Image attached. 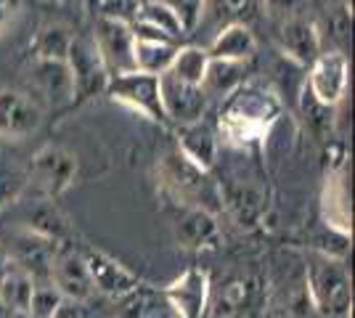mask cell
Listing matches in <instances>:
<instances>
[{"label":"cell","mask_w":355,"mask_h":318,"mask_svg":"<svg viewBox=\"0 0 355 318\" xmlns=\"http://www.w3.org/2000/svg\"><path fill=\"white\" fill-rule=\"evenodd\" d=\"M106 96L117 104L128 106L135 114L157 122V125L170 122L164 114L159 75H148V72H138V69L125 72V75H114L106 85Z\"/></svg>","instance_id":"cell-4"},{"label":"cell","mask_w":355,"mask_h":318,"mask_svg":"<svg viewBox=\"0 0 355 318\" xmlns=\"http://www.w3.org/2000/svg\"><path fill=\"white\" fill-rule=\"evenodd\" d=\"M77 178V157L67 146L48 143L32 157L27 170V186H35V191L43 199L61 197Z\"/></svg>","instance_id":"cell-5"},{"label":"cell","mask_w":355,"mask_h":318,"mask_svg":"<svg viewBox=\"0 0 355 318\" xmlns=\"http://www.w3.org/2000/svg\"><path fill=\"white\" fill-rule=\"evenodd\" d=\"M305 279L311 305L321 318H347L353 313V287L342 258H331L315 249L308 260Z\"/></svg>","instance_id":"cell-3"},{"label":"cell","mask_w":355,"mask_h":318,"mask_svg":"<svg viewBox=\"0 0 355 318\" xmlns=\"http://www.w3.org/2000/svg\"><path fill=\"white\" fill-rule=\"evenodd\" d=\"M279 114H282V101L270 91L254 88V85H247V88L239 85L220 112L218 133L223 143L244 149L266 141Z\"/></svg>","instance_id":"cell-1"},{"label":"cell","mask_w":355,"mask_h":318,"mask_svg":"<svg viewBox=\"0 0 355 318\" xmlns=\"http://www.w3.org/2000/svg\"><path fill=\"white\" fill-rule=\"evenodd\" d=\"M11 265H14V260H11V258H3V255H0V279H3L6 273L11 271Z\"/></svg>","instance_id":"cell-37"},{"label":"cell","mask_w":355,"mask_h":318,"mask_svg":"<svg viewBox=\"0 0 355 318\" xmlns=\"http://www.w3.org/2000/svg\"><path fill=\"white\" fill-rule=\"evenodd\" d=\"M162 3H167V6L175 11V16L180 19L186 35L199 27L202 14H205V0H162Z\"/></svg>","instance_id":"cell-32"},{"label":"cell","mask_w":355,"mask_h":318,"mask_svg":"<svg viewBox=\"0 0 355 318\" xmlns=\"http://www.w3.org/2000/svg\"><path fill=\"white\" fill-rule=\"evenodd\" d=\"M83 258H85V265H88L93 289L106 294V297L122 300L125 294H130L133 289L141 287V279L133 271H128L125 265H119L117 260L104 255V252H88Z\"/></svg>","instance_id":"cell-17"},{"label":"cell","mask_w":355,"mask_h":318,"mask_svg":"<svg viewBox=\"0 0 355 318\" xmlns=\"http://www.w3.org/2000/svg\"><path fill=\"white\" fill-rule=\"evenodd\" d=\"M178 46L175 43H157V40H135V69L148 75H164L173 64Z\"/></svg>","instance_id":"cell-25"},{"label":"cell","mask_w":355,"mask_h":318,"mask_svg":"<svg viewBox=\"0 0 355 318\" xmlns=\"http://www.w3.org/2000/svg\"><path fill=\"white\" fill-rule=\"evenodd\" d=\"M178 149L202 170H212L218 162V136L205 122L178 125Z\"/></svg>","instance_id":"cell-20"},{"label":"cell","mask_w":355,"mask_h":318,"mask_svg":"<svg viewBox=\"0 0 355 318\" xmlns=\"http://www.w3.org/2000/svg\"><path fill=\"white\" fill-rule=\"evenodd\" d=\"M244 75H247V61L209 59L202 88L207 96H231L239 85H244Z\"/></svg>","instance_id":"cell-22"},{"label":"cell","mask_w":355,"mask_h":318,"mask_svg":"<svg viewBox=\"0 0 355 318\" xmlns=\"http://www.w3.org/2000/svg\"><path fill=\"white\" fill-rule=\"evenodd\" d=\"M218 188H220V210H228V215L239 226L254 228L260 223L263 210H266V199L257 186L244 181H228L218 183Z\"/></svg>","instance_id":"cell-18"},{"label":"cell","mask_w":355,"mask_h":318,"mask_svg":"<svg viewBox=\"0 0 355 318\" xmlns=\"http://www.w3.org/2000/svg\"><path fill=\"white\" fill-rule=\"evenodd\" d=\"M305 0H266V8L270 16H279V19H286V16L300 14V6Z\"/></svg>","instance_id":"cell-36"},{"label":"cell","mask_w":355,"mask_h":318,"mask_svg":"<svg viewBox=\"0 0 355 318\" xmlns=\"http://www.w3.org/2000/svg\"><path fill=\"white\" fill-rule=\"evenodd\" d=\"M122 318H178L162 292L146 289L144 284L122 297Z\"/></svg>","instance_id":"cell-23"},{"label":"cell","mask_w":355,"mask_h":318,"mask_svg":"<svg viewBox=\"0 0 355 318\" xmlns=\"http://www.w3.org/2000/svg\"><path fill=\"white\" fill-rule=\"evenodd\" d=\"M159 188L180 207H202V210H220V188L212 181L209 170L196 167L183 157L180 149H173L159 157L157 162Z\"/></svg>","instance_id":"cell-2"},{"label":"cell","mask_w":355,"mask_h":318,"mask_svg":"<svg viewBox=\"0 0 355 318\" xmlns=\"http://www.w3.org/2000/svg\"><path fill=\"white\" fill-rule=\"evenodd\" d=\"M61 303V292L51 281L48 284H35L30 294V303H27V316L30 318H56Z\"/></svg>","instance_id":"cell-30"},{"label":"cell","mask_w":355,"mask_h":318,"mask_svg":"<svg viewBox=\"0 0 355 318\" xmlns=\"http://www.w3.org/2000/svg\"><path fill=\"white\" fill-rule=\"evenodd\" d=\"M24 186H27V173L0 167V207H6V204L16 202Z\"/></svg>","instance_id":"cell-33"},{"label":"cell","mask_w":355,"mask_h":318,"mask_svg":"<svg viewBox=\"0 0 355 318\" xmlns=\"http://www.w3.org/2000/svg\"><path fill=\"white\" fill-rule=\"evenodd\" d=\"M209 273L202 268H189L162 289L164 300L175 310L178 318H205L209 305Z\"/></svg>","instance_id":"cell-9"},{"label":"cell","mask_w":355,"mask_h":318,"mask_svg":"<svg viewBox=\"0 0 355 318\" xmlns=\"http://www.w3.org/2000/svg\"><path fill=\"white\" fill-rule=\"evenodd\" d=\"M173 233H175V242L191 252L215 249L220 244V223L215 212L202 210V207H183V212L173 223Z\"/></svg>","instance_id":"cell-15"},{"label":"cell","mask_w":355,"mask_h":318,"mask_svg":"<svg viewBox=\"0 0 355 318\" xmlns=\"http://www.w3.org/2000/svg\"><path fill=\"white\" fill-rule=\"evenodd\" d=\"M138 19L148 21L151 27H157V30L164 32V35H167V37H173V40H178L180 35H186V32H183V24H180V19L175 16V11H173L167 3H162V0L144 3Z\"/></svg>","instance_id":"cell-29"},{"label":"cell","mask_w":355,"mask_h":318,"mask_svg":"<svg viewBox=\"0 0 355 318\" xmlns=\"http://www.w3.org/2000/svg\"><path fill=\"white\" fill-rule=\"evenodd\" d=\"M21 11H24V0H0V37L14 30Z\"/></svg>","instance_id":"cell-35"},{"label":"cell","mask_w":355,"mask_h":318,"mask_svg":"<svg viewBox=\"0 0 355 318\" xmlns=\"http://www.w3.org/2000/svg\"><path fill=\"white\" fill-rule=\"evenodd\" d=\"M43 125V109L19 91H0V138L21 141Z\"/></svg>","instance_id":"cell-13"},{"label":"cell","mask_w":355,"mask_h":318,"mask_svg":"<svg viewBox=\"0 0 355 318\" xmlns=\"http://www.w3.org/2000/svg\"><path fill=\"white\" fill-rule=\"evenodd\" d=\"M250 297V287L244 279H234L223 287L220 297L215 303V318H236Z\"/></svg>","instance_id":"cell-31"},{"label":"cell","mask_w":355,"mask_h":318,"mask_svg":"<svg viewBox=\"0 0 355 318\" xmlns=\"http://www.w3.org/2000/svg\"><path fill=\"white\" fill-rule=\"evenodd\" d=\"M279 43L286 59H292L300 67H311L321 53V32L308 16H286L279 27Z\"/></svg>","instance_id":"cell-16"},{"label":"cell","mask_w":355,"mask_h":318,"mask_svg":"<svg viewBox=\"0 0 355 318\" xmlns=\"http://www.w3.org/2000/svg\"><path fill=\"white\" fill-rule=\"evenodd\" d=\"M72 32L61 24H48L37 32L35 37V59H56L67 61L69 56V48H72Z\"/></svg>","instance_id":"cell-28"},{"label":"cell","mask_w":355,"mask_h":318,"mask_svg":"<svg viewBox=\"0 0 355 318\" xmlns=\"http://www.w3.org/2000/svg\"><path fill=\"white\" fill-rule=\"evenodd\" d=\"M141 14V3L138 0H101V16L114 19L122 24H133Z\"/></svg>","instance_id":"cell-34"},{"label":"cell","mask_w":355,"mask_h":318,"mask_svg":"<svg viewBox=\"0 0 355 318\" xmlns=\"http://www.w3.org/2000/svg\"><path fill=\"white\" fill-rule=\"evenodd\" d=\"M159 88H162V104L167 120L175 125H191L205 117L207 109V93L202 85H189L180 82L173 75H159Z\"/></svg>","instance_id":"cell-12"},{"label":"cell","mask_w":355,"mask_h":318,"mask_svg":"<svg viewBox=\"0 0 355 318\" xmlns=\"http://www.w3.org/2000/svg\"><path fill=\"white\" fill-rule=\"evenodd\" d=\"M32 82L51 106H67L74 101V82L67 61L35 59L32 61Z\"/></svg>","instance_id":"cell-19"},{"label":"cell","mask_w":355,"mask_h":318,"mask_svg":"<svg viewBox=\"0 0 355 318\" xmlns=\"http://www.w3.org/2000/svg\"><path fill=\"white\" fill-rule=\"evenodd\" d=\"M93 46L98 51V56L104 61L109 77L125 75L135 69V53H133V32L130 24H122L114 19L98 16L96 32H93Z\"/></svg>","instance_id":"cell-6"},{"label":"cell","mask_w":355,"mask_h":318,"mask_svg":"<svg viewBox=\"0 0 355 318\" xmlns=\"http://www.w3.org/2000/svg\"><path fill=\"white\" fill-rule=\"evenodd\" d=\"M32 287H35V281H32L30 273H24L19 265H11V271L0 279V303H3V308L27 310Z\"/></svg>","instance_id":"cell-27"},{"label":"cell","mask_w":355,"mask_h":318,"mask_svg":"<svg viewBox=\"0 0 355 318\" xmlns=\"http://www.w3.org/2000/svg\"><path fill=\"white\" fill-rule=\"evenodd\" d=\"M257 48V40L250 32L244 21H231L225 24L218 37L209 46V59H234V61H250Z\"/></svg>","instance_id":"cell-21"},{"label":"cell","mask_w":355,"mask_h":318,"mask_svg":"<svg viewBox=\"0 0 355 318\" xmlns=\"http://www.w3.org/2000/svg\"><path fill=\"white\" fill-rule=\"evenodd\" d=\"M138 3H141V6H144V3H154V0H138Z\"/></svg>","instance_id":"cell-38"},{"label":"cell","mask_w":355,"mask_h":318,"mask_svg":"<svg viewBox=\"0 0 355 318\" xmlns=\"http://www.w3.org/2000/svg\"><path fill=\"white\" fill-rule=\"evenodd\" d=\"M0 308H3V303H0Z\"/></svg>","instance_id":"cell-39"},{"label":"cell","mask_w":355,"mask_h":318,"mask_svg":"<svg viewBox=\"0 0 355 318\" xmlns=\"http://www.w3.org/2000/svg\"><path fill=\"white\" fill-rule=\"evenodd\" d=\"M308 75V91L326 106H337L347 96L350 61L342 51H321L313 61Z\"/></svg>","instance_id":"cell-7"},{"label":"cell","mask_w":355,"mask_h":318,"mask_svg":"<svg viewBox=\"0 0 355 318\" xmlns=\"http://www.w3.org/2000/svg\"><path fill=\"white\" fill-rule=\"evenodd\" d=\"M207 64H209V53L205 48L183 46L175 51L167 75H173L180 82H189V85H202L205 72H207Z\"/></svg>","instance_id":"cell-24"},{"label":"cell","mask_w":355,"mask_h":318,"mask_svg":"<svg viewBox=\"0 0 355 318\" xmlns=\"http://www.w3.org/2000/svg\"><path fill=\"white\" fill-rule=\"evenodd\" d=\"M51 284L59 289L64 300H72V303H88L96 292L85 258L74 247L61 242L56 244L53 263H51Z\"/></svg>","instance_id":"cell-8"},{"label":"cell","mask_w":355,"mask_h":318,"mask_svg":"<svg viewBox=\"0 0 355 318\" xmlns=\"http://www.w3.org/2000/svg\"><path fill=\"white\" fill-rule=\"evenodd\" d=\"M347 165L337 162L329 170L321 194V215H324L326 228L350 236L353 233V210H350V183H347Z\"/></svg>","instance_id":"cell-11"},{"label":"cell","mask_w":355,"mask_h":318,"mask_svg":"<svg viewBox=\"0 0 355 318\" xmlns=\"http://www.w3.org/2000/svg\"><path fill=\"white\" fill-rule=\"evenodd\" d=\"M56 244L59 242L48 239V236L32 231V228H21V231H16L14 236V255H11V260L24 273H30L35 284H48Z\"/></svg>","instance_id":"cell-14"},{"label":"cell","mask_w":355,"mask_h":318,"mask_svg":"<svg viewBox=\"0 0 355 318\" xmlns=\"http://www.w3.org/2000/svg\"><path fill=\"white\" fill-rule=\"evenodd\" d=\"M300 109H302V117H305V125L315 138H329L337 127V106H326L321 104L315 96H313L308 88L300 98Z\"/></svg>","instance_id":"cell-26"},{"label":"cell","mask_w":355,"mask_h":318,"mask_svg":"<svg viewBox=\"0 0 355 318\" xmlns=\"http://www.w3.org/2000/svg\"><path fill=\"white\" fill-rule=\"evenodd\" d=\"M67 64H69V72H72L74 98H90L96 93H106V85H109L112 77L106 72L104 61L98 56L93 40H72Z\"/></svg>","instance_id":"cell-10"}]
</instances>
